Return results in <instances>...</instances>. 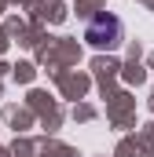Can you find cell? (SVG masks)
Segmentation results:
<instances>
[{
    "label": "cell",
    "instance_id": "cell-1",
    "mask_svg": "<svg viewBox=\"0 0 154 157\" xmlns=\"http://www.w3.org/2000/svg\"><path fill=\"white\" fill-rule=\"evenodd\" d=\"M84 40L92 44V48H107V51H114L117 44H121V18L117 15H95L92 22H88V29H84Z\"/></svg>",
    "mask_w": 154,
    "mask_h": 157
}]
</instances>
